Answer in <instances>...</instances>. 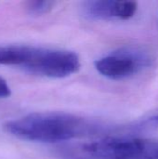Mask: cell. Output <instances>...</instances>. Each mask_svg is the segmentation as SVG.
I'll return each instance as SVG.
<instances>
[{
    "label": "cell",
    "instance_id": "6da1fadb",
    "mask_svg": "<svg viewBox=\"0 0 158 159\" xmlns=\"http://www.w3.org/2000/svg\"><path fill=\"white\" fill-rule=\"evenodd\" d=\"M4 129L18 139L43 143H57L118 131V126H109L64 112L33 113L7 122Z\"/></svg>",
    "mask_w": 158,
    "mask_h": 159
},
{
    "label": "cell",
    "instance_id": "7a4b0ae2",
    "mask_svg": "<svg viewBox=\"0 0 158 159\" xmlns=\"http://www.w3.org/2000/svg\"><path fill=\"white\" fill-rule=\"evenodd\" d=\"M82 151L93 159H158V141L112 135L85 143Z\"/></svg>",
    "mask_w": 158,
    "mask_h": 159
},
{
    "label": "cell",
    "instance_id": "3957f363",
    "mask_svg": "<svg viewBox=\"0 0 158 159\" xmlns=\"http://www.w3.org/2000/svg\"><path fill=\"white\" fill-rule=\"evenodd\" d=\"M80 66L79 57L73 51L26 45L20 68L39 76L64 78L77 73Z\"/></svg>",
    "mask_w": 158,
    "mask_h": 159
},
{
    "label": "cell",
    "instance_id": "277c9868",
    "mask_svg": "<svg viewBox=\"0 0 158 159\" xmlns=\"http://www.w3.org/2000/svg\"><path fill=\"white\" fill-rule=\"evenodd\" d=\"M153 59L142 48L128 47L113 51L95 62L96 70L111 80H125L150 67Z\"/></svg>",
    "mask_w": 158,
    "mask_h": 159
},
{
    "label": "cell",
    "instance_id": "5b68a950",
    "mask_svg": "<svg viewBox=\"0 0 158 159\" xmlns=\"http://www.w3.org/2000/svg\"><path fill=\"white\" fill-rule=\"evenodd\" d=\"M138 9L134 1L90 0L83 3L82 10L85 16L92 20H129Z\"/></svg>",
    "mask_w": 158,
    "mask_h": 159
},
{
    "label": "cell",
    "instance_id": "8992f818",
    "mask_svg": "<svg viewBox=\"0 0 158 159\" xmlns=\"http://www.w3.org/2000/svg\"><path fill=\"white\" fill-rule=\"evenodd\" d=\"M158 129V110L154 111L140 119L128 124L129 135L134 136L137 133H145Z\"/></svg>",
    "mask_w": 158,
    "mask_h": 159
},
{
    "label": "cell",
    "instance_id": "52a82bcc",
    "mask_svg": "<svg viewBox=\"0 0 158 159\" xmlns=\"http://www.w3.org/2000/svg\"><path fill=\"white\" fill-rule=\"evenodd\" d=\"M55 5H56L55 1H47V0L29 1L26 3V8L30 14L43 15L49 12L54 7Z\"/></svg>",
    "mask_w": 158,
    "mask_h": 159
},
{
    "label": "cell",
    "instance_id": "ba28073f",
    "mask_svg": "<svg viewBox=\"0 0 158 159\" xmlns=\"http://www.w3.org/2000/svg\"><path fill=\"white\" fill-rule=\"evenodd\" d=\"M10 94H11L10 88H9V86L7 85V81H6L4 78L0 77V99L7 98V97H8Z\"/></svg>",
    "mask_w": 158,
    "mask_h": 159
}]
</instances>
